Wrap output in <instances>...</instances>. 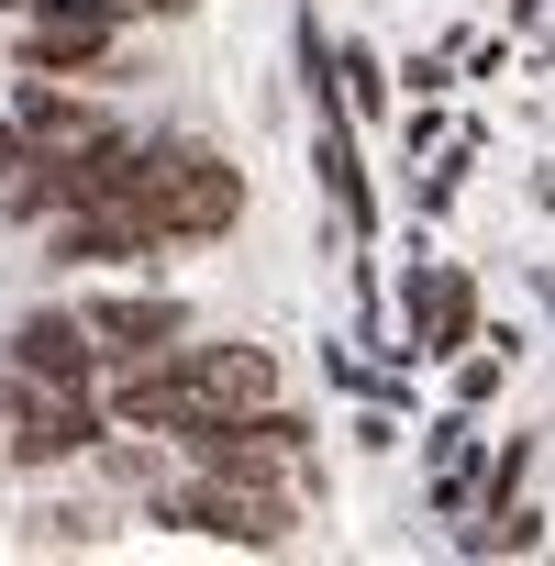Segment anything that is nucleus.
<instances>
[{
  "label": "nucleus",
  "mask_w": 555,
  "mask_h": 566,
  "mask_svg": "<svg viewBox=\"0 0 555 566\" xmlns=\"http://www.w3.org/2000/svg\"><path fill=\"white\" fill-rule=\"evenodd\" d=\"M112 200L145 211L178 255L244 233V167H233L211 134H178V123H145V134L123 145V189H112Z\"/></svg>",
  "instance_id": "1"
},
{
  "label": "nucleus",
  "mask_w": 555,
  "mask_h": 566,
  "mask_svg": "<svg viewBox=\"0 0 555 566\" xmlns=\"http://www.w3.org/2000/svg\"><path fill=\"white\" fill-rule=\"evenodd\" d=\"M112 444V400L101 389H45V378H0V467L23 478H56V467H90Z\"/></svg>",
  "instance_id": "2"
},
{
  "label": "nucleus",
  "mask_w": 555,
  "mask_h": 566,
  "mask_svg": "<svg viewBox=\"0 0 555 566\" xmlns=\"http://www.w3.org/2000/svg\"><path fill=\"white\" fill-rule=\"evenodd\" d=\"M0 356H12L23 378H45V389H101L112 378V356H101V334H90L78 301H34L12 334H0Z\"/></svg>",
  "instance_id": "3"
},
{
  "label": "nucleus",
  "mask_w": 555,
  "mask_h": 566,
  "mask_svg": "<svg viewBox=\"0 0 555 566\" xmlns=\"http://www.w3.org/2000/svg\"><path fill=\"white\" fill-rule=\"evenodd\" d=\"M45 255H56V266H101V277H112V266H167L178 244H167L145 211L90 200V211H56V222H45Z\"/></svg>",
  "instance_id": "4"
},
{
  "label": "nucleus",
  "mask_w": 555,
  "mask_h": 566,
  "mask_svg": "<svg viewBox=\"0 0 555 566\" xmlns=\"http://www.w3.org/2000/svg\"><path fill=\"white\" fill-rule=\"evenodd\" d=\"M78 312H90V334H101L112 367H145V356H167V345L200 334L178 290H101V301H78Z\"/></svg>",
  "instance_id": "5"
},
{
  "label": "nucleus",
  "mask_w": 555,
  "mask_h": 566,
  "mask_svg": "<svg viewBox=\"0 0 555 566\" xmlns=\"http://www.w3.org/2000/svg\"><path fill=\"white\" fill-rule=\"evenodd\" d=\"M400 312H411V345H422V356L467 345V323H478V301H467V277H411V290H400Z\"/></svg>",
  "instance_id": "6"
},
{
  "label": "nucleus",
  "mask_w": 555,
  "mask_h": 566,
  "mask_svg": "<svg viewBox=\"0 0 555 566\" xmlns=\"http://www.w3.org/2000/svg\"><path fill=\"white\" fill-rule=\"evenodd\" d=\"M23 544H112V522L90 500H34L23 511Z\"/></svg>",
  "instance_id": "7"
},
{
  "label": "nucleus",
  "mask_w": 555,
  "mask_h": 566,
  "mask_svg": "<svg viewBox=\"0 0 555 566\" xmlns=\"http://www.w3.org/2000/svg\"><path fill=\"white\" fill-rule=\"evenodd\" d=\"M112 12H134L145 34H167V23H200V0H112Z\"/></svg>",
  "instance_id": "8"
},
{
  "label": "nucleus",
  "mask_w": 555,
  "mask_h": 566,
  "mask_svg": "<svg viewBox=\"0 0 555 566\" xmlns=\"http://www.w3.org/2000/svg\"><path fill=\"white\" fill-rule=\"evenodd\" d=\"M23 12H34V0H0V23H23Z\"/></svg>",
  "instance_id": "9"
}]
</instances>
